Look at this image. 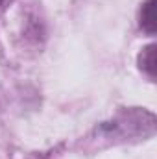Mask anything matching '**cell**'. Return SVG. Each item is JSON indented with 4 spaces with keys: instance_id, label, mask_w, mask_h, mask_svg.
Segmentation results:
<instances>
[{
    "instance_id": "1",
    "label": "cell",
    "mask_w": 157,
    "mask_h": 159,
    "mask_svg": "<svg viewBox=\"0 0 157 159\" xmlns=\"http://www.w3.org/2000/svg\"><path fill=\"white\" fill-rule=\"evenodd\" d=\"M141 26L148 32H155V0H148L141 9Z\"/></svg>"
},
{
    "instance_id": "2",
    "label": "cell",
    "mask_w": 157,
    "mask_h": 159,
    "mask_svg": "<svg viewBox=\"0 0 157 159\" xmlns=\"http://www.w3.org/2000/svg\"><path fill=\"white\" fill-rule=\"evenodd\" d=\"M155 65H157V59H155V46L150 44L142 50L141 54V69L144 72H148L152 78L155 76Z\"/></svg>"
},
{
    "instance_id": "3",
    "label": "cell",
    "mask_w": 157,
    "mask_h": 159,
    "mask_svg": "<svg viewBox=\"0 0 157 159\" xmlns=\"http://www.w3.org/2000/svg\"><path fill=\"white\" fill-rule=\"evenodd\" d=\"M6 2H7V0H0V6H4V4H6Z\"/></svg>"
}]
</instances>
